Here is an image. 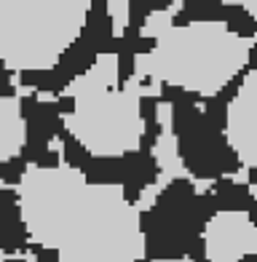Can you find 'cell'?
<instances>
[{
	"label": "cell",
	"instance_id": "cell-1",
	"mask_svg": "<svg viewBox=\"0 0 257 262\" xmlns=\"http://www.w3.org/2000/svg\"><path fill=\"white\" fill-rule=\"evenodd\" d=\"M19 222L32 249L56 262H142V211L121 182L89 180L80 166L27 163L14 185Z\"/></svg>",
	"mask_w": 257,
	"mask_h": 262
},
{
	"label": "cell",
	"instance_id": "cell-2",
	"mask_svg": "<svg viewBox=\"0 0 257 262\" xmlns=\"http://www.w3.org/2000/svg\"><path fill=\"white\" fill-rule=\"evenodd\" d=\"M254 40L223 19L174 21L153 46L132 54L137 83L169 86L201 99L223 94L252 62Z\"/></svg>",
	"mask_w": 257,
	"mask_h": 262
},
{
	"label": "cell",
	"instance_id": "cell-3",
	"mask_svg": "<svg viewBox=\"0 0 257 262\" xmlns=\"http://www.w3.org/2000/svg\"><path fill=\"white\" fill-rule=\"evenodd\" d=\"M62 94L70 97V107L59 113L62 131L86 156L113 161L142 147L145 97L132 75L121 80L118 51H99L83 73L67 80Z\"/></svg>",
	"mask_w": 257,
	"mask_h": 262
},
{
	"label": "cell",
	"instance_id": "cell-4",
	"mask_svg": "<svg viewBox=\"0 0 257 262\" xmlns=\"http://www.w3.org/2000/svg\"><path fill=\"white\" fill-rule=\"evenodd\" d=\"M206 262H244L257 254V222L247 209H220L204 222Z\"/></svg>",
	"mask_w": 257,
	"mask_h": 262
},
{
	"label": "cell",
	"instance_id": "cell-5",
	"mask_svg": "<svg viewBox=\"0 0 257 262\" xmlns=\"http://www.w3.org/2000/svg\"><path fill=\"white\" fill-rule=\"evenodd\" d=\"M223 134L241 169H257V67L244 70L225 104Z\"/></svg>",
	"mask_w": 257,
	"mask_h": 262
},
{
	"label": "cell",
	"instance_id": "cell-6",
	"mask_svg": "<svg viewBox=\"0 0 257 262\" xmlns=\"http://www.w3.org/2000/svg\"><path fill=\"white\" fill-rule=\"evenodd\" d=\"M156 121H158V134L153 139V158L158 166V182L169 185L174 180H190L188 169L182 161L180 139L174 134V107L169 102L156 104Z\"/></svg>",
	"mask_w": 257,
	"mask_h": 262
},
{
	"label": "cell",
	"instance_id": "cell-7",
	"mask_svg": "<svg viewBox=\"0 0 257 262\" xmlns=\"http://www.w3.org/2000/svg\"><path fill=\"white\" fill-rule=\"evenodd\" d=\"M150 262H196L190 257H158V259H150Z\"/></svg>",
	"mask_w": 257,
	"mask_h": 262
},
{
	"label": "cell",
	"instance_id": "cell-8",
	"mask_svg": "<svg viewBox=\"0 0 257 262\" xmlns=\"http://www.w3.org/2000/svg\"><path fill=\"white\" fill-rule=\"evenodd\" d=\"M249 195L257 201V182H252V185H249Z\"/></svg>",
	"mask_w": 257,
	"mask_h": 262
},
{
	"label": "cell",
	"instance_id": "cell-9",
	"mask_svg": "<svg viewBox=\"0 0 257 262\" xmlns=\"http://www.w3.org/2000/svg\"><path fill=\"white\" fill-rule=\"evenodd\" d=\"M8 257H11V254H8V252H3V249H0V262H6Z\"/></svg>",
	"mask_w": 257,
	"mask_h": 262
}]
</instances>
